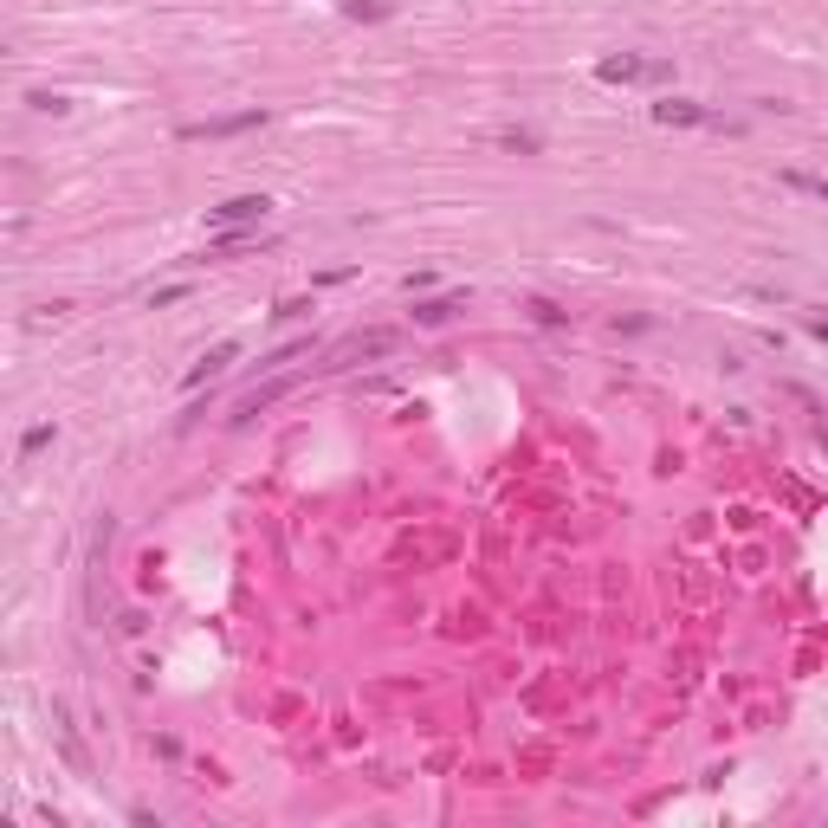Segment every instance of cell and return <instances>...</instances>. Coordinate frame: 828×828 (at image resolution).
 Returning <instances> with one entry per match:
<instances>
[{
    "instance_id": "6da1fadb",
    "label": "cell",
    "mask_w": 828,
    "mask_h": 828,
    "mask_svg": "<svg viewBox=\"0 0 828 828\" xmlns=\"http://www.w3.org/2000/svg\"><path fill=\"white\" fill-rule=\"evenodd\" d=\"M266 195H233V201H220V207H207V233H246V227H259L266 220Z\"/></svg>"
},
{
    "instance_id": "7a4b0ae2",
    "label": "cell",
    "mask_w": 828,
    "mask_h": 828,
    "mask_svg": "<svg viewBox=\"0 0 828 828\" xmlns=\"http://www.w3.org/2000/svg\"><path fill=\"white\" fill-rule=\"evenodd\" d=\"M596 78L602 85H641V78H660V65L634 59V52H615V59H596Z\"/></svg>"
},
{
    "instance_id": "3957f363",
    "label": "cell",
    "mask_w": 828,
    "mask_h": 828,
    "mask_svg": "<svg viewBox=\"0 0 828 828\" xmlns=\"http://www.w3.org/2000/svg\"><path fill=\"white\" fill-rule=\"evenodd\" d=\"M654 123H667V130H699V123H712V110L693 104V98H660L654 104Z\"/></svg>"
},
{
    "instance_id": "277c9868",
    "label": "cell",
    "mask_w": 828,
    "mask_h": 828,
    "mask_svg": "<svg viewBox=\"0 0 828 828\" xmlns=\"http://www.w3.org/2000/svg\"><path fill=\"white\" fill-rule=\"evenodd\" d=\"M266 123V110H240V117H214V123H188V143H201V136H240V130H259Z\"/></svg>"
},
{
    "instance_id": "5b68a950",
    "label": "cell",
    "mask_w": 828,
    "mask_h": 828,
    "mask_svg": "<svg viewBox=\"0 0 828 828\" xmlns=\"http://www.w3.org/2000/svg\"><path fill=\"white\" fill-rule=\"evenodd\" d=\"M233 356H240V343H233V337H227V343H214V350H207L201 363H195V369H188V376H182V389H201V382H207V376H220V369H227Z\"/></svg>"
},
{
    "instance_id": "8992f818",
    "label": "cell",
    "mask_w": 828,
    "mask_h": 828,
    "mask_svg": "<svg viewBox=\"0 0 828 828\" xmlns=\"http://www.w3.org/2000/svg\"><path fill=\"white\" fill-rule=\"evenodd\" d=\"M395 350V330H369V337H350L337 350V363H356V356H389Z\"/></svg>"
},
{
    "instance_id": "52a82bcc",
    "label": "cell",
    "mask_w": 828,
    "mask_h": 828,
    "mask_svg": "<svg viewBox=\"0 0 828 828\" xmlns=\"http://www.w3.org/2000/svg\"><path fill=\"white\" fill-rule=\"evenodd\" d=\"M453 311H460V292H447V298H421V305H414V324L434 330V324H447Z\"/></svg>"
},
{
    "instance_id": "ba28073f",
    "label": "cell",
    "mask_w": 828,
    "mask_h": 828,
    "mask_svg": "<svg viewBox=\"0 0 828 828\" xmlns=\"http://www.w3.org/2000/svg\"><path fill=\"white\" fill-rule=\"evenodd\" d=\"M52 440H59V427H52V421H39V427H26V440H20V453H26V460H33V453H46V447H52Z\"/></svg>"
},
{
    "instance_id": "9c48e42d",
    "label": "cell",
    "mask_w": 828,
    "mask_h": 828,
    "mask_svg": "<svg viewBox=\"0 0 828 828\" xmlns=\"http://www.w3.org/2000/svg\"><path fill=\"white\" fill-rule=\"evenodd\" d=\"M790 188H803V195H816V201H828V175H790Z\"/></svg>"
},
{
    "instance_id": "30bf717a",
    "label": "cell",
    "mask_w": 828,
    "mask_h": 828,
    "mask_svg": "<svg viewBox=\"0 0 828 828\" xmlns=\"http://www.w3.org/2000/svg\"><path fill=\"white\" fill-rule=\"evenodd\" d=\"M343 13H350V20H382V13H389V7H382V0H350V7H343Z\"/></svg>"
},
{
    "instance_id": "8fae6325",
    "label": "cell",
    "mask_w": 828,
    "mask_h": 828,
    "mask_svg": "<svg viewBox=\"0 0 828 828\" xmlns=\"http://www.w3.org/2000/svg\"><path fill=\"white\" fill-rule=\"evenodd\" d=\"M499 143H505V149H537V136H531V130H499Z\"/></svg>"
},
{
    "instance_id": "7c38bea8",
    "label": "cell",
    "mask_w": 828,
    "mask_h": 828,
    "mask_svg": "<svg viewBox=\"0 0 828 828\" xmlns=\"http://www.w3.org/2000/svg\"><path fill=\"white\" fill-rule=\"evenodd\" d=\"M531 317H537V324H563V311L550 305V298H537V305H531Z\"/></svg>"
},
{
    "instance_id": "4fadbf2b",
    "label": "cell",
    "mask_w": 828,
    "mask_h": 828,
    "mask_svg": "<svg viewBox=\"0 0 828 828\" xmlns=\"http://www.w3.org/2000/svg\"><path fill=\"white\" fill-rule=\"evenodd\" d=\"M809 337H822V343H828V317H809Z\"/></svg>"
}]
</instances>
